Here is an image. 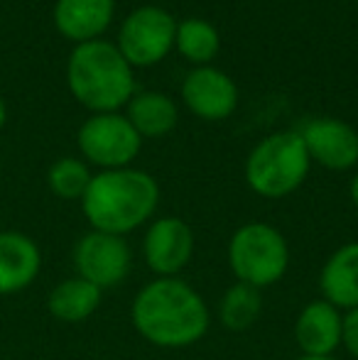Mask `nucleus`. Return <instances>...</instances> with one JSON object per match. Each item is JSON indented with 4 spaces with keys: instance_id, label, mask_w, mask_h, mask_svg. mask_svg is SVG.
Segmentation results:
<instances>
[{
    "instance_id": "obj_3",
    "label": "nucleus",
    "mask_w": 358,
    "mask_h": 360,
    "mask_svg": "<svg viewBox=\"0 0 358 360\" xmlns=\"http://www.w3.org/2000/svg\"><path fill=\"white\" fill-rule=\"evenodd\" d=\"M67 84L74 98L94 113H118L135 96L133 67L106 39L74 47L67 62Z\"/></svg>"
},
{
    "instance_id": "obj_16",
    "label": "nucleus",
    "mask_w": 358,
    "mask_h": 360,
    "mask_svg": "<svg viewBox=\"0 0 358 360\" xmlns=\"http://www.w3.org/2000/svg\"><path fill=\"white\" fill-rule=\"evenodd\" d=\"M125 118L130 120L143 140L165 138L177 128L179 110L170 96L160 91H143L135 94L125 105Z\"/></svg>"
},
{
    "instance_id": "obj_12",
    "label": "nucleus",
    "mask_w": 358,
    "mask_h": 360,
    "mask_svg": "<svg viewBox=\"0 0 358 360\" xmlns=\"http://www.w3.org/2000/svg\"><path fill=\"white\" fill-rule=\"evenodd\" d=\"M42 252L30 236L0 231V294H18L37 280Z\"/></svg>"
},
{
    "instance_id": "obj_17",
    "label": "nucleus",
    "mask_w": 358,
    "mask_h": 360,
    "mask_svg": "<svg viewBox=\"0 0 358 360\" xmlns=\"http://www.w3.org/2000/svg\"><path fill=\"white\" fill-rule=\"evenodd\" d=\"M101 292L96 285L82 280V277H69V280L59 282L57 287L49 292L47 309L54 319L64 323H82L87 321L91 314L98 309Z\"/></svg>"
},
{
    "instance_id": "obj_14",
    "label": "nucleus",
    "mask_w": 358,
    "mask_h": 360,
    "mask_svg": "<svg viewBox=\"0 0 358 360\" xmlns=\"http://www.w3.org/2000/svg\"><path fill=\"white\" fill-rule=\"evenodd\" d=\"M341 314L329 302H312L295 323L297 346L305 356H331L341 343Z\"/></svg>"
},
{
    "instance_id": "obj_24",
    "label": "nucleus",
    "mask_w": 358,
    "mask_h": 360,
    "mask_svg": "<svg viewBox=\"0 0 358 360\" xmlns=\"http://www.w3.org/2000/svg\"><path fill=\"white\" fill-rule=\"evenodd\" d=\"M300 360H336V358H331V356H305Z\"/></svg>"
},
{
    "instance_id": "obj_11",
    "label": "nucleus",
    "mask_w": 358,
    "mask_h": 360,
    "mask_svg": "<svg viewBox=\"0 0 358 360\" xmlns=\"http://www.w3.org/2000/svg\"><path fill=\"white\" fill-rule=\"evenodd\" d=\"M309 160L331 172H344L358 162V133L336 118H314L300 130Z\"/></svg>"
},
{
    "instance_id": "obj_18",
    "label": "nucleus",
    "mask_w": 358,
    "mask_h": 360,
    "mask_svg": "<svg viewBox=\"0 0 358 360\" xmlns=\"http://www.w3.org/2000/svg\"><path fill=\"white\" fill-rule=\"evenodd\" d=\"M174 49L196 67H209L221 52V34L211 22L199 18H189L177 22Z\"/></svg>"
},
{
    "instance_id": "obj_21",
    "label": "nucleus",
    "mask_w": 358,
    "mask_h": 360,
    "mask_svg": "<svg viewBox=\"0 0 358 360\" xmlns=\"http://www.w3.org/2000/svg\"><path fill=\"white\" fill-rule=\"evenodd\" d=\"M341 343L354 358H358V309H351L341 319Z\"/></svg>"
},
{
    "instance_id": "obj_9",
    "label": "nucleus",
    "mask_w": 358,
    "mask_h": 360,
    "mask_svg": "<svg viewBox=\"0 0 358 360\" xmlns=\"http://www.w3.org/2000/svg\"><path fill=\"white\" fill-rule=\"evenodd\" d=\"M184 105L201 120H226L238 108V86L216 67H194L181 81Z\"/></svg>"
},
{
    "instance_id": "obj_10",
    "label": "nucleus",
    "mask_w": 358,
    "mask_h": 360,
    "mask_svg": "<svg viewBox=\"0 0 358 360\" xmlns=\"http://www.w3.org/2000/svg\"><path fill=\"white\" fill-rule=\"evenodd\" d=\"M194 252V233L177 216H165L150 223L143 240V255L150 270L160 277H174L184 270Z\"/></svg>"
},
{
    "instance_id": "obj_25",
    "label": "nucleus",
    "mask_w": 358,
    "mask_h": 360,
    "mask_svg": "<svg viewBox=\"0 0 358 360\" xmlns=\"http://www.w3.org/2000/svg\"><path fill=\"white\" fill-rule=\"evenodd\" d=\"M356 5H358V0H356Z\"/></svg>"
},
{
    "instance_id": "obj_23",
    "label": "nucleus",
    "mask_w": 358,
    "mask_h": 360,
    "mask_svg": "<svg viewBox=\"0 0 358 360\" xmlns=\"http://www.w3.org/2000/svg\"><path fill=\"white\" fill-rule=\"evenodd\" d=\"M5 120H8V108H5V101L0 98V128L5 125Z\"/></svg>"
},
{
    "instance_id": "obj_13",
    "label": "nucleus",
    "mask_w": 358,
    "mask_h": 360,
    "mask_svg": "<svg viewBox=\"0 0 358 360\" xmlns=\"http://www.w3.org/2000/svg\"><path fill=\"white\" fill-rule=\"evenodd\" d=\"M115 15V0H57L54 25L59 34L77 44L101 39Z\"/></svg>"
},
{
    "instance_id": "obj_8",
    "label": "nucleus",
    "mask_w": 358,
    "mask_h": 360,
    "mask_svg": "<svg viewBox=\"0 0 358 360\" xmlns=\"http://www.w3.org/2000/svg\"><path fill=\"white\" fill-rule=\"evenodd\" d=\"M74 265L82 280L98 289L115 287L130 272V248L123 236L91 231L74 248Z\"/></svg>"
},
{
    "instance_id": "obj_5",
    "label": "nucleus",
    "mask_w": 358,
    "mask_h": 360,
    "mask_svg": "<svg viewBox=\"0 0 358 360\" xmlns=\"http://www.w3.org/2000/svg\"><path fill=\"white\" fill-rule=\"evenodd\" d=\"M229 262L238 282L258 289L270 287L287 272L290 248L277 228L268 223H245L231 238Z\"/></svg>"
},
{
    "instance_id": "obj_22",
    "label": "nucleus",
    "mask_w": 358,
    "mask_h": 360,
    "mask_svg": "<svg viewBox=\"0 0 358 360\" xmlns=\"http://www.w3.org/2000/svg\"><path fill=\"white\" fill-rule=\"evenodd\" d=\"M349 194H351V201L358 206V174L351 179V186H349Z\"/></svg>"
},
{
    "instance_id": "obj_1",
    "label": "nucleus",
    "mask_w": 358,
    "mask_h": 360,
    "mask_svg": "<svg viewBox=\"0 0 358 360\" xmlns=\"http://www.w3.org/2000/svg\"><path fill=\"white\" fill-rule=\"evenodd\" d=\"M209 309L196 289L177 277H160L138 292L133 323L145 341L160 348H184L209 331Z\"/></svg>"
},
{
    "instance_id": "obj_15",
    "label": "nucleus",
    "mask_w": 358,
    "mask_h": 360,
    "mask_svg": "<svg viewBox=\"0 0 358 360\" xmlns=\"http://www.w3.org/2000/svg\"><path fill=\"white\" fill-rule=\"evenodd\" d=\"M319 287L336 309H358V243H346L326 260Z\"/></svg>"
},
{
    "instance_id": "obj_4",
    "label": "nucleus",
    "mask_w": 358,
    "mask_h": 360,
    "mask_svg": "<svg viewBox=\"0 0 358 360\" xmlns=\"http://www.w3.org/2000/svg\"><path fill=\"white\" fill-rule=\"evenodd\" d=\"M309 152L297 130L272 133L245 160V181L258 196L282 199L302 186L309 174Z\"/></svg>"
},
{
    "instance_id": "obj_19",
    "label": "nucleus",
    "mask_w": 358,
    "mask_h": 360,
    "mask_svg": "<svg viewBox=\"0 0 358 360\" xmlns=\"http://www.w3.org/2000/svg\"><path fill=\"white\" fill-rule=\"evenodd\" d=\"M260 311H263V299H260V289L245 282H236L224 294L219 307L221 323L231 331H245L258 321Z\"/></svg>"
},
{
    "instance_id": "obj_6",
    "label": "nucleus",
    "mask_w": 358,
    "mask_h": 360,
    "mask_svg": "<svg viewBox=\"0 0 358 360\" xmlns=\"http://www.w3.org/2000/svg\"><path fill=\"white\" fill-rule=\"evenodd\" d=\"M177 22L160 5H140L125 15L115 47L130 67H155L174 47Z\"/></svg>"
},
{
    "instance_id": "obj_7",
    "label": "nucleus",
    "mask_w": 358,
    "mask_h": 360,
    "mask_svg": "<svg viewBox=\"0 0 358 360\" xmlns=\"http://www.w3.org/2000/svg\"><path fill=\"white\" fill-rule=\"evenodd\" d=\"M77 143L91 165L101 169H123L138 157L143 138L125 113H94L79 128Z\"/></svg>"
},
{
    "instance_id": "obj_20",
    "label": "nucleus",
    "mask_w": 358,
    "mask_h": 360,
    "mask_svg": "<svg viewBox=\"0 0 358 360\" xmlns=\"http://www.w3.org/2000/svg\"><path fill=\"white\" fill-rule=\"evenodd\" d=\"M91 169L84 160L77 157H62L47 172V184L54 196L64 201H77L87 194L91 184Z\"/></svg>"
},
{
    "instance_id": "obj_2",
    "label": "nucleus",
    "mask_w": 358,
    "mask_h": 360,
    "mask_svg": "<svg viewBox=\"0 0 358 360\" xmlns=\"http://www.w3.org/2000/svg\"><path fill=\"white\" fill-rule=\"evenodd\" d=\"M160 201V186L155 176L143 169H103L91 176L82 209L94 231L125 236L140 228L155 214Z\"/></svg>"
}]
</instances>
